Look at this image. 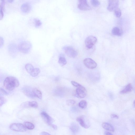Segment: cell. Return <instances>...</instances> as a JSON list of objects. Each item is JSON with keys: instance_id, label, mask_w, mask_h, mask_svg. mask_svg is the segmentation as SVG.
Returning a JSON list of instances; mask_svg holds the SVG:
<instances>
[{"instance_id": "1", "label": "cell", "mask_w": 135, "mask_h": 135, "mask_svg": "<svg viewBox=\"0 0 135 135\" xmlns=\"http://www.w3.org/2000/svg\"><path fill=\"white\" fill-rule=\"evenodd\" d=\"M19 82L16 77H8L6 78L3 82L5 89L9 91L13 90L19 86Z\"/></svg>"}, {"instance_id": "2", "label": "cell", "mask_w": 135, "mask_h": 135, "mask_svg": "<svg viewBox=\"0 0 135 135\" xmlns=\"http://www.w3.org/2000/svg\"><path fill=\"white\" fill-rule=\"evenodd\" d=\"M32 47L31 43L28 41H25L19 44L18 46V49L22 53H27L31 50Z\"/></svg>"}, {"instance_id": "3", "label": "cell", "mask_w": 135, "mask_h": 135, "mask_svg": "<svg viewBox=\"0 0 135 135\" xmlns=\"http://www.w3.org/2000/svg\"><path fill=\"white\" fill-rule=\"evenodd\" d=\"M76 120L83 128L88 129L90 127L89 121L85 116H82L78 117L77 118Z\"/></svg>"}, {"instance_id": "4", "label": "cell", "mask_w": 135, "mask_h": 135, "mask_svg": "<svg viewBox=\"0 0 135 135\" xmlns=\"http://www.w3.org/2000/svg\"><path fill=\"white\" fill-rule=\"evenodd\" d=\"M63 49L65 53L69 57L75 58L77 55L76 51L71 46L64 47H63Z\"/></svg>"}, {"instance_id": "5", "label": "cell", "mask_w": 135, "mask_h": 135, "mask_svg": "<svg viewBox=\"0 0 135 135\" xmlns=\"http://www.w3.org/2000/svg\"><path fill=\"white\" fill-rule=\"evenodd\" d=\"M97 41V39L95 37L93 36H89L85 39V45L88 48L90 49L94 45Z\"/></svg>"}, {"instance_id": "6", "label": "cell", "mask_w": 135, "mask_h": 135, "mask_svg": "<svg viewBox=\"0 0 135 135\" xmlns=\"http://www.w3.org/2000/svg\"><path fill=\"white\" fill-rule=\"evenodd\" d=\"M10 128L12 130L16 132H24L27 131V128L24 125L20 123L12 124L10 125Z\"/></svg>"}, {"instance_id": "7", "label": "cell", "mask_w": 135, "mask_h": 135, "mask_svg": "<svg viewBox=\"0 0 135 135\" xmlns=\"http://www.w3.org/2000/svg\"><path fill=\"white\" fill-rule=\"evenodd\" d=\"M84 63L85 66L90 69H93L97 67V64L94 60L90 58H87L84 60Z\"/></svg>"}, {"instance_id": "8", "label": "cell", "mask_w": 135, "mask_h": 135, "mask_svg": "<svg viewBox=\"0 0 135 135\" xmlns=\"http://www.w3.org/2000/svg\"><path fill=\"white\" fill-rule=\"evenodd\" d=\"M119 3V1L118 0H109L107 7L108 10L110 12L114 11L117 8H118Z\"/></svg>"}, {"instance_id": "9", "label": "cell", "mask_w": 135, "mask_h": 135, "mask_svg": "<svg viewBox=\"0 0 135 135\" xmlns=\"http://www.w3.org/2000/svg\"><path fill=\"white\" fill-rule=\"evenodd\" d=\"M78 7L81 10H89L91 9V7L88 5L86 0H80L78 1Z\"/></svg>"}, {"instance_id": "10", "label": "cell", "mask_w": 135, "mask_h": 135, "mask_svg": "<svg viewBox=\"0 0 135 135\" xmlns=\"http://www.w3.org/2000/svg\"><path fill=\"white\" fill-rule=\"evenodd\" d=\"M41 115L43 119L47 124L49 126L52 124L54 120L47 113L45 112H42Z\"/></svg>"}, {"instance_id": "11", "label": "cell", "mask_w": 135, "mask_h": 135, "mask_svg": "<svg viewBox=\"0 0 135 135\" xmlns=\"http://www.w3.org/2000/svg\"><path fill=\"white\" fill-rule=\"evenodd\" d=\"M76 94L78 97L81 98L85 97L87 95V91L82 86L80 88H77Z\"/></svg>"}, {"instance_id": "12", "label": "cell", "mask_w": 135, "mask_h": 135, "mask_svg": "<svg viewBox=\"0 0 135 135\" xmlns=\"http://www.w3.org/2000/svg\"><path fill=\"white\" fill-rule=\"evenodd\" d=\"M31 4L28 2L25 3L22 5L21 6V10L24 13L29 12L31 9Z\"/></svg>"}, {"instance_id": "13", "label": "cell", "mask_w": 135, "mask_h": 135, "mask_svg": "<svg viewBox=\"0 0 135 135\" xmlns=\"http://www.w3.org/2000/svg\"><path fill=\"white\" fill-rule=\"evenodd\" d=\"M32 95L33 98L36 97L40 99L42 98V93L41 91L37 88H32Z\"/></svg>"}, {"instance_id": "14", "label": "cell", "mask_w": 135, "mask_h": 135, "mask_svg": "<svg viewBox=\"0 0 135 135\" xmlns=\"http://www.w3.org/2000/svg\"><path fill=\"white\" fill-rule=\"evenodd\" d=\"M133 89V87L131 84H129L125 88L120 91L121 94H124L128 93L131 92Z\"/></svg>"}, {"instance_id": "15", "label": "cell", "mask_w": 135, "mask_h": 135, "mask_svg": "<svg viewBox=\"0 0 135 135\" xmlns=\"http://www.w3.org/2000/svg\"><path fill=\"white\" fill-rule=\"evenodd\" d=\"M112 33L114 35L118 36H121L123 34L122 30L117 27H114L112 29Z\"/></svg>"}, {"instance_id": "16", "label": "cell", "mask_w": 135, "mask_h": 135, "mask_svg": "<svg viewBox=\"0 0 135 135\" xmlns=\"http://www.w3.org/2000/svg\"><path fill=\"white\" fill-rule=\"evenodd\" d=\"M70 128L74 133H77L79 131V126L75 123H72L70 126Z\"/></svg>"}, {"instance_id": "17", "label": "cell", "mask_w": 135, "mask_h": 135, "mask_svg": "<svg viewBox=\"0 0 135 135\" xmlns=\"http://www.w3.org/2000/svg\"><path fill=\"white\" fill-rule=\"evenodd\" d=\"M102 128L106 130L112 132L115 131V129L113 126L109 123L104 122L102 124Z\"/></svg>"}, {"instance_id": "18", "label": "cell", "mask_w": 135, "mask_h": 135, "mask_svg": "<svg viewBox=\"0 0 135 135\" xmlns=\"http://www.w3.org/2000/svg\"><path fill=\"white\" fill-rule=\"evenodd\" d=\"M8 50L10 53H14L16 51V46L14 43H11L8 46Z\"/></svg>"}, {"instance_id": "19", "label": "cell", "mask_w": 135, "mask_h": 135, "mask_svg": "<svg viewBox=\"0 0 135 135\" xmlns=\"http://www.w3.org/2000/svg\"><path fill=\"white\" fill-rule=\"evenodd\" d=\"M58 62L59 64L61 66H63L67 63V62L66 59L64 56H60Z\"/></svg>"}, {"instance_id": "20", "label": "cell", "mask_w": 135, "mask_h": 135, "mask_svg": "<svg viewBox=\"0 0 135 135\" xmlns=\"http://www.w3.org/2000/svg\"><path fill=\"white\" fill-rule=\"evenodd\" d=\"M24 125L26 128L30 130L33 129L35 127L34 125L32 123L26 122L24 123Z\"/></svg>"}, {"instance_id": "21", "label": "cell", "mask_w": 135, "mask_h": 135, "mask_svg": "<svg viewBox=\"0 0 135 135\" xmlns=\"http://www.w3.org/2000/svg\"><path fill=\"white\" fill-rule=\"evenodd\" d=\"M40 70L38 68H34L32 72L30 74V75L33 77H36L40 73Z\"/></svg>"}, {"instance_id": "22", "label": "cell", "mask_w": 135, "mask_h": 135, "mask_svg": "<svg viewBox=\"0 0 135 135\" xmlns=\"http://www.w3.org/2000/svg\"><path fill=\"white\" fill-rule=\"evenodd\" d=\"M25 68L27 72L30 74L33 71L34 68L32 65L30 64H28L26 65Z\"/></svg>"}, {"instance_id": "23", "label": "cell", "mask_w": 135, "mask_h": 135, "mask_svg": "<svg viewBox=\"0 0 135 135\" xmlns=\"http://www.w3.org/2000/svg\"><path fill=\"white\" fill-rule=\"evenodd\" d=\"M78 105L81 108L84 109L87 107L88 104L86 101L85 100H82L80 102Z\"/></svg>"}, {"instance_id": "24", "label": "cell", "mask_w": 135, "mask_h": 135, "mask_svg": "<svg viewBox=\"0 0 135 135\" xmlns=\"http://www.w3.org/2000/svg\"><path fill=\"white\" fill-rule=\"evenodd\" d=\"M5 1L2 0L0 2V13L3 14V12L5 9Z\"/></svg>"}, {"instance_id": "25", "label": "cell", "mask_w": 135, "mask_h": 135, "mask_svg": "<svg viewBox=\"0 0 135 135\" xmlns=\"http://www.w3.org/2000/svg\"><path fill=\"white\" fill-rule=\"evenodd\" d=\"M28 106L35 108H37L38 107V103L35 101L29 102L28 103Z\"/></svg>"}, {"instance_id": "26", "label": "cell", "mask_w": 135, "mask_h": 135, "mask_svg": "<svg viewBox=\"0 0 135 135\" xmlns=\"http://www.w3.org/2000/svg\"><path fill=\"white\" fill-rule=\"evenodd\" d=\"M34 23L35 26L37 28L40 27L42 24V22L41 20L37 18L34 19Z\"/></svg>"}, {"instance_id": "27", "label": "cell", "mask_w": 135, "mask_h": 135, "mask_svg": "<svg viewBox=\"0 0 135 135\" xmlns=\"http://www.w3.org/2000/svg\"><path fill=\"white\" fill-rule=\"evenodd\" d=\"M115 14L117 17H120L122 14L121 11L119 8H117L114 11Z\"/></svg>"}, {"instance_id": "28", "label": "cell", "mask_w": 135, "mask_h": 135, "mask_svg": "<svg viewBox=\"0 0 135 135\" xmlns=\"http://www.w3.org/2000/svg\"><path fill=\"white\" fill-rule=\"evenodd\" d=\"M66 103L68 106H72L75 104L76 101L74 100L69 99L67 100Z\"/></svg>"}, {"instance_id": "29", "label": "cell", "mask_w": 135, "mask_h": 135, "mask_svg": "<svg viewBox=\"0 0 135 135\" xmlns=\"http://www.w3.org/2000/svg\"><path fill=\"white\" fill-rule=\"evenodd\" d=\"M91 2L92 5L95 7L98 6L100 4V2L96 0H92L91 1Z\"/></svg>"}, {"instance_id": "30", "label": "cell", "mask_w": 135, "mask_h": 135, "mask_svg": "<svg viewBox=\"0 0 135 135\" xmlns=\"http://www.w3.org/2000/svg\"><path fill=\"white\" fill-rule=\"evenodd\" d=\"M71 83L73 86L76 87L77 88H80L82 86L79 84L78 83L75 81H72Z\"/></svg>"}, {"instance_id": "31", "label": "cell", "mask_w": 135, "mask_h": 135, "mask_svg": "<svg viewBox=\"0 0 135 135\" xmlns=\"http://www.w3.org/2000/svg\"><path fill=\"white\" fill-rule=\"evenodd\" d=\"M7 102L6 99L3 97H0V105L1 106Z\"/></svg>"}, {"instance_id": "32", "label": "cell", "mask_w": 135, "mask_h": 135, "mask_svg": "<svg viewBox=\"0 0 135 135\" xmlns=\"http://www.w3.org/2000/svg\"><path fill=\"white\" fill-rule=\"evenodd\" d=\"M111 118L112 119H119V116L117 115L114 114H112L111 115Z\"/></svg>"}, {"instance_id": "33", "label": "cell", "mask_w": 135, "mask_h": 135, "mask_svg": "<svg viewBox=\"0 0 135 135\" xmlns=\"http://www.w3.org/2000/svg\"><path fill=\"white\" fill-rule=\"evenodd\" d=\"M4 43V41L3 38L0 37V47L1 48V47L2 46Z\"/></svg>"}, {"instance_id": "34", "label": "cell", "mask_w": 135, "mask_h": 135, "mask_svg": "<svg viewBox=\"0 0 135 135\" xmlns=\"http://www.w3.org/2000/svg\"><path fill=\"white\" fill-rule=\"evenodd\" d=\"M0 90L1 92L4 94L6 95H7L8 94V93L6 91L4 90L3 89L1 88Z\"/></svg>"}, {"instance_id": "35", "label": "cell", "mask_w": 135, "mask_h": 135, "mask_svg": "<svg viewBox=\"0 0 135 135\" xmlns=\"http://www.w3.org/2000/svg\"><path fill=\"white\" fill-rule=\"evenodd\" d=\"M51 128H53L55 130H56L58 128L57 126L56 125L52 124L50 126Z\"/></svg>"}, {"instance_id": "36", "label": "cell", "mask_w": 135, "mask_h": 135, "mask_svg": "<svg viewBox=\"0 0 135 135\" xmlns=\"http://www.w3.org/2000/svg\"><path fill=\"white\" fill-rule=\"evenodd\" d=\"M40 135H51L49 134L48 133L45 132H41L40 134Z\"/></svg>"}, {"instance_id": "37", "label": "cell", "mask_w": 135, "mask_h": 135, "mask_svg": "<svg viewBox=\"0 0 135 135\" xmlns=\"http://www.w3.org/2000/svg\"><path fill=\"white\" fill-rule=\"evenodd\" d=\"M105 135H114L110 133L106 132L105 133Z\"/></svg>"}, {"instance_id": "38", "label": "cell", "mask_w": 135, "mask_h": 135, "mask_svg": "<svg viewBox=\"0 0 135 135\" xmlns=\"http://www.w3.org/2000/svg\"><path fill=\"white\" fill-rule=\"evenodd\" d=\"M8 1L9 2H13L14 1V0H8L7 1Z\"/></svg>"}, {"instance_id": "39", "label": "cell", "mask_w": 135, "mask_h": 135, "mask_svg": "<svg viewBox=\"0 0 135 135\" xmlns=\"http://www.w3.org/2000/svg\"><path fill=\"white\" fill-rule=\"evenodd\" d=\"M133 104L134 107L135 108V100L134 101Z\"/></svg>"}]
</instances>
